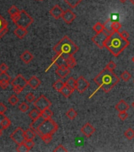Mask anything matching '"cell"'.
<instances>
[{
    "label": "cell",
    "mask_w": 134,
    "mask_h": 152,
    "mask_svg": "<svg viewBox=\"0 0 134 152\" xmlns=\"http://www.w3.org/2000/svg\"><path fill=\"white\" fill-rule=\"evenodd\" d=\"M119 78L112 72L107 68L101 71L95 77L94 81L97 84L99 89H102L105 93H108L119 82Z\"/></svg>",
    "instance_id": "6da1fadb"
},
{
    "label": "cell",
    "mask_w": 134,
    "mask_h": 152,
    "mask_svg": "<svg viewBox=\"0 0 134 152\" xmlns=\"http://www.w3.org/2000/svg\"><path fill=\"white\" fill-rule=\"evenodd\" d=\"M129 44L128 40H125L122 37L119 31L113 32L105 41L104 48H106L113 56H118L129 45Z\"/></svg>",
    "instance_id": "7a4b0ae2"
},
{
    "label": "cell",
    "mask_w": 134,
    "mask_h": 152,
    "mask_svg": "<svg viewBox=\"0 0 134 152\" xmlns=\"http://www.w3.org/2000/svg\"><path fill=\"white\" fill-rule=\"evenodd\" d=\"M53 50L56 53V56L66 59L70 56H73L79 50V48L73 43V40L69 37L65 36L58 43L55 44Z\"/></svg>",
    "instance_id": "3957f363"
},
{
    "label": "cell",
    "mask_w": 134,
    "mask_h": 152,
    "mask_svg": "<svg viewBox=\"0 0 134 152\" xmlns=\"http://www.w3.org/2000/svg\"><path fill=\"white\" fill-rule=\"evenodd\" d=\"M58 129V125L56 122L52 119L43 120V121L40 124V126L37 127L36 130L37 134L41 138L46 135H53L56 132Z\"/></svg>",
    "instance_id": "277c9868"
},
{
    "label": "cell",
    "mask_w": 134,
    "mask_h": 152,
    "mask_svg": "<svg viewBox=\"0 0 134 152\" xmlns=\"http://www.w3.org/2000/svg\"><path fill=\"white\" fill-rule=\"evenodd\" d=\"M10 18L13 22L17 25V27L20 26V27H24L25 29L30 26L34 22L33 18L24 10H21L18 14L10 17Z\"/></svg>",
    "instance_id": "5b68a950"
},
{
    "label": "cell",
    "mask_w": 134,
    "mask_h": 152,
    "mask_svg": "<svg viewBox=\"0 0 134 152\" xmlns=\"http://www.w3.org/2000/svg\"><path fill=\"white\" fill-rule=\"evenodd\" d=\"M11 85L13 87V91L17 94H18L22 92L25 87H27L28 83V81L24 78L22 75H18L12 81H11Z\"/></svg>",
    "instance_id": "8992f818"
},
{
    "label": "cell",
    "mask_w": 134,
    "mask_h": 152,
    "mask_svg": "<svg viewBox=\"0 0 134 152\" xmlns=\"http://www.w3.org/2000/svg\"><path fill=\"white\" fill-rule=\"evenodd\" d=\"M33 106H35V108L39 109L40 112H42L46 109L50 108V106H51V102L44 95H40L37 100L33 102Z\"/></svg>",
    "instance_id": "52a82bcc"
},
{
    "label": "cell",
    "mask_w": 134,
    "mask_h": 152,
    "mask_svg": "<svg viewBox=\"0 0 134 152\" xmlns=\"http://www.w3.org/2000/svg\"><path fill=\"white\" fill-rule=\"evenodd\" d=\"M10 139L17 143L18 145L21 144V143H24L25 140V136H24V131L22 129V127H17L15 130L10 134Z\"/></svg>",
    "instance_id": "ba28073f"
},
{
    "label": "cell",
    "mask_w": 134,
    "mask_h": 152,
    "mask_svg": "<svg viewBox=\"0 0 134 152\" xmlns=\"http://www.w3.org/2000/svg\"><path fill=\"white\" fill-rule=\"evenodd\" d=\"M107 37H108V35L105 32L103 31L99 33H96L93 37L91 38V40L99 48H104V44H105V41L107 40Z\"/></svg>",
    "instance_id": "9c48e42d"
},
{
    "label": "cell",
    "mask_w": 134,
    "mask_h": 152,
    "mask_svg": "<svg viewBox=\"0 0 134 152\" xmlns=\"http://www.w3.org/2000/svg\"><path fill=\"white\" fill-rule=\"evenodd\" d=\"M90 86V83L87 81L85 78L83 76H80L76 79V90L79 92L80 93H83L88 90V88Z\"/></svg>",
    "instance_id": "30bf717a"
},
{
    "label": "cell",
    "mask_w": 134,
    "mask_h": 152,
    "mask_svg": "<svg viewBox=\"0 0 134 152\" xmlns=\"http://www.w3.org/2000/svg\"><path fill=\"white\" fill-rule=\"evenodd\" d=\"M81 132L87 138H90L95 133V128L90 123H86L85 125H83V127L81 129Z\"/></svg>",
    "instance_id": "8fae6325"
},
{
    "label": "cell",
    "mask_w": 134,
    "mask_h": 152,
    "mask_svg": "<svg viewBox=\"0 0 134 152\" xmlns=\"http://www.w3.org/2000/svg\"><path fill=\"white\" fill-rule=\"evenodd\" d=\"M76 14L71 10H66V11L63 12L62 18L66 24H71L74 22V20L76 19Z\"/></svg>",
    "instance_id": "7c38bea8"
},
{
    "label": "cell",
    "mask_w": 134,
    "mask_h": 152,
    "mask_svg": "<svg viewBox=\"0 0 134 152\" xmlns=\"http://www.w3.org/2000/svg\"><path fill=\"white\" fill-rule=\"evenodd\" d=\"M63 10L62 9V7L58 5H55L52 7L51 9L50 10V14L55 19H59L61 18L63 14Z\"/></svg>",
    "instance_id": "4fadbf2b"
},
{
    "label": "cell",
    "mask_w": 134,
    "mask_h": 152,
    "mask_svg": "<svg viewBox=\"0 0 134 152\" xmlns=\"http://www.w3.org/2000/svg\"><path fill=\"white\" fill-rule=\"evenodd\" d=\"M70 68L67 67H58L57 69L55 70L56 75L59 76L61 78H64L70 74Z\"/></svg>",
    "instance_id": "5bb4252c"
},
{
    "label": "cell",
    "mask_w": 134,
    "mask_h": 152,
    "mask_svg": "<svg viewBox=\"0 0 134 152\" xmlns=\"http://www.w3.org/2000/svg\"><path fill=\"white\" fill-rule=\"evenodd\" d=\"M28 86L33 89V90H36L38 87L40 86V83H41V81L37 77V76H32V77L29 78V80H28Z\"/></svg>",
    "instance_id": "9a60e30c"
},
{
    "label": "cell",
    "mask_w": 134,
    "mask_h": 152,
    "mask_svg": "<svg viewBox=\"0 0 134 152\" xmlns=\"http://www.w3.org/2000/svg\"><path fill=\"white\" fill-rule=\"evenodd\" d=\"M14 34L17 37H18L19 39H23V38L27 35L28 33V30L27 29L24 28V27H20V26H18L17 28L14 29Z\"/></svg>",
    "instance_id": "2e32d148"
},
{
    "label": "cell",
    "mask_w": 134,
    "mask_h": 152,
    "mask_svg": "<svg viewBox=\"0 0 134 152\" xmlns=\"http://www.w3.org/2000/svg\"><path fill=\"white\" fill-rule=\"evenodd\" d=\"M129 109V106L128 103L126 102L124 100H121L118 102L116 104L115 109L118 112H122V111H127Z\"/></svg>",
    "instance_id": "e0dca14e"
},
{
    "label": "cell",
    "mask_w": 134,
    "mask_h": 152,
    "mask_svg": "<svg viewBox=\"0 0 134 152\" xmlns=\"http://www.w3.org/2000/svg\"><path fill=\"white\" fill-rule=\"evenodd\" d=\"M21 59L23 61V63L28 64L33 59V55L29 51L26 50L21 55Z\"/></svg>",
    "instance_id": "ac0fdd59"
},
{
    "label": "cell",
    "mask_w": 134,
    "mask_h": 152,
    "mask_svg": "<svg viewBox=\"0 0 134 152\" xmlns=\"http://www.w3.org/2000/svg\"><path fill=\"white\" fill-rule=\"evenodd\" d=\"M74 90H75L73 89V88L68 87L67 85H65L64 87H63V88L62 89L61 91H60L59 93H61L62 94V96H64L65 97L68 98V97H70L73 92H74Z\"/></svg>",
    "instance_id": "d6986e66"
},
{
    "label": "cell",
    "mask_w": 134,
    "mask_h": 152,
    "mask_svg": "<svg viewBox=\"0 0 134 152\" xmlns=\"http://www.w3.org/2000/svg\"><path fill=\"white\" fill-rule=\"evenodd\" d=\"M37 132L33 130L32 128H28L27 130L24 131V136H25V140H32L35 139V137L37 136Z\"/></svg>",
    "instance_id": "ffe728a7"
},
{
    "label": "cell",
    "mask_w": 134,
    "mask_h": 152,
    "mask_svg": "<svg viewBox=\"0 0 134 152\" xmlns=\"http://www.w3.org/2000/svg\"><path fill=\"white\" fill-rule=\"evenodd\" d=\"M65 85H66V82H63L62 80H61V79H58V80L55 81V82L53 83L52 87H53V89H54L55 91H57V92H60Z\"/></svg>",
    "instance_id": "44dd1931"
},
{
    "label": "cell",
    "mask_w": 134,
    "mask_h": 152,
    "mask_svg": "<svg viewBox=\"0 0 134 152\" xmlns=\"http://www.w3.org/2000/svg\"><path fill=\"white\" fill-rule=\"evenodd\" d=\"M112 22L113 21H111L110 19H109V20H107V22L104 23V31L107 33V35H108V37L110 36L111 33H112L113 32V29H112V26H111V24H112Z\"/></svg>",
    "instance_id": "7402d4cb"
},
{
    "label": "cell",
    "mask_w": 134,
    "mask_h": 152,
    "mask_svg": "<svg viewBox=\"0 0 134 152\" xmlns=\"http://www.w3.org/2000/svg\"><path fill=\"white\" fill-rule=\"evenodd\" d=\"M28 117H29L32 121H35V120L38 119L40 117H41V112H40L39 109H37V108L32 109L30 112H29V113H28Z\"/></svg>",
    "instance_id": "603a6c76"
},
{
    "label": "cell",
    "mask_w": 134,
    "mask_h": 152,
    "mask_svg": "<svg viewBox=\"0 0 134 152\" xmlns=\"http://www.w3.org/2000/svg\"><path fill=\"white\" fill-rule=\"evenodd\" d=\"M66 59V67L69 68H73L75 67L76 65V61L75 60V59L73 58V56H70Z\"/></svg>",
    "instance_id": "cb8c5ba5"
},
{
    "label": "cell",
    "mask_w": 134,
    "mask_h": 152,
    "mask_svg": "<svg viewBox=\"0 0 134 152\" xmlns=\"http://www.w3.org/2000/svg\"><path fill=\"white\" fill-rule=\"evenodd\" d=\"M43 119L42 117H40L38 118V119H37V120H35V121H32V122L31 123L30 125H29V127H31V128H32L33 130H37V127L40 126V124L42 123L43 121Z\"/></svg>",
    "instance_id": "d4e9b609"
},
{
    "label": "cell",
    "mask_w": 134,
    "mask_h": 152,
    "mask_svg": "<svg viewBox=\"0 0 134 152\" xmlns=\"http://www.w3.org/2000/svg\"><path fill=\"white\" fill-rule=\"evenodd\" d=\"M82 1L83 0H64L65 3H66L67 5L70 6V8H72V9L76 8V6H78Z\"/></svg>",
    "instance_id": "484cf974"
},
{
    "label": "cell",
    "mask_w": 134,
    "mask_h": 152,
    "mask_svg": "<svg viewBox=\"0 0 134 152\" xmlns=\"http://www.w3.org/2000/svg\"><path fill=\"white\" fill-rule=\"evenodd\" d=\"M52 116H53V112L51 109H46L41 112V117L44 119V120H47V119H51Z\"/></svg>",
    "instance_id": "4316f807"
},
{
    "label": "cell",
    "mask_w": 134,
    "mask_h": 152,
    "mask_svg": "<svg viewBox=\"0 0 134 152\" xmlns=\"http://www.w3.org/2000/svg\"><path fill=\"white\" fill-rule=\"evenodd\" d=\"M10 124H11L10 120L7 117H5L3 118V121H2V123H1V128L3 130L7 129L10 126Z\"/></svg>",
    "instance_id": "83f0119b"
},
{
    "label": "cell",
    "mask_w": 134,
    "mask_h": 152,
    "mask_svg": "<svg viewBox=\"0 0 134 152\" xmlns=\"http://www.w3.org/2000/svg\"><path fill=\"white\" fill-rule=\"evenodd\" d=\"M66 85H67L68 87L73 88L74 90H76V80L73 77L69 78L66 81Z\"/></svg>",
    "instance_id": "f1b7e54d"
},
{
    "label": "cell",
    "mask_w": 134,
    "mask_h": 152,
    "mask_svg": "<svg viewBox=\"0 0 134 152\" xmlns=\"http://www.w3.org/2000/svg\"><path fill=\"white\" fill-rule=\"evenodd\" d=\"M66 117L69 118L70 120H74V119L76 117V116H77V112L75 111V109L71 108V109H69V110L66 112Z\"/></svg>",
    "instance_id": "f546056e"
},
{
    "label": "cell",
    "mask_w": 134,
    "mask_h": 152,
    "mask_svg": "<svg viewBox=\"0 0 134 152\" xmlns=\"http://www.w3.org/2000/svg\"><path fill=\"white\" fill-rule=\"evenodd\" d=\"M93 30L95 32V33H99L100 32H103L104 30V25L102 24L100 22H96L94 25H93Z\"/></svg>",
    "instance_id": "4dcf8cb0"
},
{
    "label": "cell",
    "mask_w": 134,
    "mask_h": 152,
    "mask_svg": "<svg viewBox=\"0 0 134 152\" xmlns=\"http://www.w3.org/2000/svg\"><path fill=\"white\" fill-rule=\"evenodd\" d=\"M20 11H21V10H20L17 6L13 5V6H10L9 8V10H8V14H9L10 17H12V16H14L16 15V14H19Z\"/></svg>",
    "instance_id": "1f68e13d"
},
{
    "label": "cell",
    "mask_w": 134,
    "mask_h": 152,
    "mask_svg": "<svg viewBox=\"0 0 134 152\" xmlns=\"http://www.w3.org/2000/svg\"><path fill=\"white\" fill-rule=\"evenodd\" d=\"M125 138H127L129 140H133L134 138V130L131 127L128 128L127 130L125 132Z\"/></svg>",
    "instance_id": "d6a6232c"
},
{
    "label": "cell",
    "mask_w": 134,
    "mask_h": 152,
    "mask_svg": "<svg viewBox=\"0 0 134 152\" xmlns=\"http://www.w3.org/2000/svg\"><path fill=\"white\" fill-rule=\"evenodd\" d=\"M18 97L16 96L15 94H13V95H11V96L8 98V102H9V104H10L11 106H16V105L18 103Z\"/></svg>",
    "instance_id": "836d02e7"
},
{
    "label": "cell",
    "mask_w": 134,
    "mask_h": 152,
    "mask_svg": "<svg viewBox=\"0 0 134 152\" xmlns=\"http://www.w3.org/2000/svg\"><path fill=\"white\" fill-rule=\"evenodd\" d=\"M111 26H112L113 31L118 32L121 29V28H122V24L119 22H118V21H113Z\"/></svg>",
    "instance_id": "e575fe53"
},
{
    "label": "cell",
    "mask_w": 134,
    "mask_h": 152,
    "mask_svg": "<svg viewBox=\"0 0 134 152\" xmlns=\"http://www.w3.org/2000/svg\"><path fill=\"white\" fill-rule=\"evenodd\" d=\"M121 78H122V80L125 81V82H128V81H129V79L131 78V75H130V73L129 72H127V71H125V72H123L121 74Z\"/></svg>",
    "instance_id": "d590c367"
},
{
    "label": "cell",
    "mask_w": 134,
    "mask_h": 152,
    "mask_svg": "<svg viewBox=\"0 0 134 152\" xmlns=\"http://www.w3.org/2000/svg\"><path fill=\"white\" fill-rule=\"evenodd\" d=\"M30 150L28 149L27 146L24 144V143H22L21 144H19L18 147H17V151L18 152H28Z\"/></svg>",
    "instance_id": "8d00e7d4"
},
{
    "label": "cell",
    "mask_w": 134,
    "mask_h": 152,
    "mask_svg": "<svg viewBox=\"0 0 134 152\" xmlns=\"http://www.w3.org/2000/svg\"><path fill=\"white\" fill-rule=\"evenodd\" d=\"M19 110L22 112H26L29 109V106L26 102H22L18 106Z\"/></svg>",
    "instance_id": "74e56055"
},
{
    "label": "cell",
    "mask_w": 134,
    "mask_h": 152,
    "mask_svg": "<svg viewBox=\"0 0 134 152\" xmlns=\"http://www.w3.org/2000/svg\"><path fill=\"white\" fill-rule=\"evenodd\" d=\"M35 99H36V97L34 95V93H32V92L28 93L27 94H26V96H25V100H26L27 102H33L34 101H35Z\"/></svg>",
    "instance_id": "f35d334b"
},
{
    "label": "cell",
    "mask_w": 134,
    "mask_h": 152,
    "mask_svg": "<svg viewBox=\"0 0 134 152\" xmlns=\"http://www.w3.org/2000/svg\"><path fill=\"white\" fill-rule=\"evenodd\" d=\"M24 144L27 146V147L28 149L32 150L33 148V147L35 146V143H34V141L32 140H24Z\"/></svg>",
    "instance_id": "ab89813d"
},
{
    "label": "cell",
    "mask_w": 134,
    "mask_h": 152,
    "mask_svg": "<svg viewBox=\"0 0 134 152\" xmlns=\"http://www.w3.org/2000/svg\"><path fill=\"white\" fill-rule=\"evenodd\" d=\"M52 136L53 135H46V136H43L41 137V139L43 141V143H45L46 144H48V143L51 142Z\"/></svg>",
    "instance_id": "60d3db41"
},
{
    "label": "cell",
    "mask_w": 134,
    "mask_h": 152,
    "mask_svg": "<svg viewBox=\"0 0 134 152\" xmlns=\"http://www.w3.org/2000/svg\"><path fill=\"white\" fill-rule=\"evenodd\" d=\"M0 81H10V77L6 72L0 73Z\"/></svg>",
    "instance_id": "b9f144b4"
},
{
    "label": "cell",
    "mask_w": 134,
    "mask_h": 152,
    "mask_svg": "<svg viewBox=\"0 0 134 152\" xmlns=\"http://www.w3.org/2000/svg\"><path fill=\"white\" fill-rule=\"evenodd\" d=\"M105 68H107V70H109V71H112L113 72V71L116 68V63L114 62V61H110V62L107 63Z\"/></svg>",
    "instance_id": "7bdbcfd3"
},
{
    "label": "cell",
    "mask_w": 134,
    "mask_h": 152,
    "mask_svg": "<svg viewBox=\"0 0 134 152\" xmlns=\"http://www.w3.org/2000/svg\"><path fill=\"white\" fill-rule=\"evenodd\" d=\"M128 113L126 111H122V112H119L118 117L121 121H125L127 117H128Z\"/></svg>",
    "instance_id": "ee69618b"
},
{
    "label": "cell",
    "mask_w": 134,
    "mask_h": 152,
    "mask_svg": "<svg viewBox=\"0 0 134 152\" xmlns=\"http://www.w3.org/2000/svg\"><path fill=\"white\" fill-rule=\"evenodd\" d=\"M9 83H10V81H0V87L3 90H6L9 87Z\"/></svg>",
    "instance_id": "f6af8a7d"
},
{
    "label": "cell",
    "mask_w": 134,
    "mask_h": 152,
    "mask_svg": "<svg viewBox=\"0 0 134 152\" xmlns=\"http://www.w3.org/2000/svg\"><path fill=\"white\" fill-rule=\"evenodd\" d=\"M64 151H67V149L63 145H58V147H56V148L54 149V152H64Z\"/></svg>",
    "instance_id": "bcb514c9"
},
{
    "label": "cell",
    "mask_w": 134,
    "mask_h": 152,
    "mask_svg": "<svg viewBox=\"0 0 134 152\" xmlns=\"http://www.w3.org/2000/svg\"><path fill=\"white\" fill-rule=\"evenodd\" d=\"M4 27H7V22L5 19L2 18V16L0 15V29H2Z\"/></svg>",
    "instance_id": "7dc6e473"
},
{
    "label": "cell",
    "mask_w": 134,
    "mask_h": 152,
    "mask_svg": "<svg viewBox=\"0 0 134 152\" xmlns=\"http://www.w3.org/2000/svg\"><path fill=\"white\" fill-rule=\"evenodd\" d=\"M9 69V67L5 63H3L0 64V72H6Z\"/></svg>",
    "instance_id": "c3c4849f"
},
{
    "label": "cell",
    "mask_w": 134,
    "mask_h": 152,
    "mask_svg": "<svg viewBox=\"0 0 134 152\" xmlns=\"http://www.w3.org/2000/svg\"><path fill=\"white\" fill-rule=\"evenodd\" d=\"M7 110V107H6L3 103L0 102V113L1 114H4Z\"/></svg>",
    "instance_id": "681fc988"
},
{
    "label": "cell",
    "mask_w": 134,
    "mask_h": 152,
    "mask_svg": "<svg viewBox=\"0 0 134 152\" xmlns=\"http://www.w3.org/2000/svg\"><path fill=\"white\" fill-rule=\"evenodd\" d=\"M120 33V34L122 36V37L124 38L125 40H128L129 37V33L128 32L125 31V30H123L122 32H119Z\"/></svg>",
    "instance_id": "f907efd6"
},
{
    "label": "cell",
    "mask_w": 134,
    "mask_h": 152,
    "mask_svg": "<svg viewBox=\"0 0 134 152\" xmlns=\"http://www.w3.org/2000/svg\"><path fill=\"white\" fill-rule=\"evenodd\" d=\"M8 32V29L7 27H4L2 29H0V38H2L5 34H6V33Z\"/></svg>",
    "instance_id": "816d5d0a"
},
{
    "label": "cell",
    "mask_w": 134,
    "mask_h": 152,
    "mask_svg": "<svg viewBox=\"0 0 134 152\" xmlns=\"http://www.w3.org/2000/svg\"><path fill=\"white\" fill-rule=\"evenodd\" d=\"M5 117H6V116L4 114H1V113H0V128H1V123H2V121H3V118Z\"/></svg>",
    "instance_id": "f5cc1de1"
},
{
    "label": "cell",
    "mask_w": 134,
    "mask_h": 152,
    "mask_svg": "<svg viewBox=\"0 0 134 152\" xmlns=\"http://www.w3.org/2000/svg\"><path fill=\"white\" fill-rule=\"evenodd\" d=\"M3 129H2V128H0V137L2 136H3Z\"/></svg>",
    "instance_id": "db71d44e"
},
{
    "label": "cell",
    "mask_w": 134,
    "mask_h": 152,
    "mask_svg": "<svg viewBox=\"0 0 134 152\" xmlns=\"http://www.w3.org/2000/svg\"><path fill=\"white\" fill-rule=\"evenodd\" d=\"M119 1H120V2H121V3H125V2H126V1H127V0H119Z\"/></svg>",
    "instance_id": "11a10c76"
},
{
    "label": "cell",
    "mask_w": 134,
    "mask_h": 152,
    "mask_svg": "<svg viewBox=\"0 0 134 152\" xmlns=\"http://www.w3.org/2000/svg\"><path fill=\"white\" fill-rule=\"evenodd\" d=\"M130 2H131L132 4H133L134 5V0H130Z\"/></svg>",
    "instance_id": "9f6ffc18"
},
{
    "label": "cell",
    "mask_w": 134,
    "mask_h": 152,
    "mask_svg": "<svg viewBox=\"0 0 134 152\" xmlns=\"http://www.w3.org/2000/svg\"><path fill=\"white\" fill-rule=\"evenodd\" d=\"M132 106H133V109H134V102L133 103H132Z\"/></svg>",
    "instance_id": "6f0895ef"
},
{
    "label": "cell",
    "mask_w": 134,
    "mask_h": 152,
    "mask_svg": "<svg viewBox=\"0 0 134 152\" xmlns=\"http://www.w3.org/2000/svg\"><path fill=\"white\" fill-rule=\"evenodd\" d=\"M132 61H133V62L134 63V56H133V58H132Z\"/></svg>",
    "instance_id": "680465c9"
},
{
    "label": "cell",
    "mask_w": 134,
    "mask_h": 152,
    "mask_svg": "<svg viewBox=\"0 0 134 152\" xmlns=\"http://www.w3.org/2000/svg\"><path fill=\"white\" fill-rule=\"evenodd\" d=\"M37 1H42V0H37Z\"/></svg>",
    "instance_id": "91938a15"
},
{
    "label": "cell",
    "mask_w": 134,
    "mask_h": 152,
    "mask_svg": "<svg viewBox=\"0 0 134 152\" xmlns=\"http://www.w3.org/2000/svg\"><path fill=\"white\" fill-rule=\"evenodd\" d=\"M133 82H134V81H133Z\"/></svg>",
    "instance_id": "94428289"
}]
</instances>
